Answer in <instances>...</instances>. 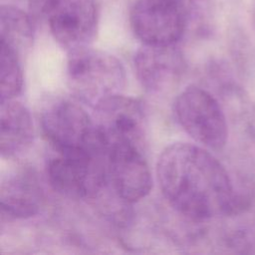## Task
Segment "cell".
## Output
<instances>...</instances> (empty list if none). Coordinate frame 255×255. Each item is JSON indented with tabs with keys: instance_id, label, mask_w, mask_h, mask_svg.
<instances>
[{
	"instance_id": "obj_13",
	"label": "cell",
	"mask_w": 255,
	"mask_h": 255,
	"mask_svg": "<svg viewBox=\"0 0 255 255\" xmlns=\"http://www.w3.org/2000/svg\"><path fill=\"white\" fill-rule=\"evenodd\" d=\"M35 22L22 9L2 4L0 7V43L8 46L20 57L32 46Z\"/></svg>"
},
{
	"instance_id": "obj_3",
	"label": "cell",
	"mask_w": 255,
	"mask_h": 255,
	"mask_svg": "<svg viewBox=\"0 0 255 255\" xmlns=\"http://www.w3.org/2000/svg\"><path fill=\"white\" fill-rule=\"evenodd\" d=\"M28 13L35 23L46 22L68 53L89 47L99 23L96 0H28Z\"/></svg>"
},
{
	"instance_id": "obj_4",
	"label": "cell",
	"mask_w": 255,
	"mask_h": 255,
	"mask_svg": "<svg viewBox=\"0 0 255 255\" xmlns=\"http://www.w3.org/2000/svg\"><path fill=\"white\" fill-rule=\"evenodd\" d=\"M40 125L45 139L57 153L84 150L106 153L96 123L75 101L57 98L49 102L41 113Z\"/></svg>"
},
{
	"instance_id": "obj_15",
	"label": "cell",
	"mask_w": 255,
	"mask_h": 255,
	"mask_svg": "<svg viewBox=\"0 0 255 255\" xmlns=\"http://www.w3.org/2000/svg\"><path fill=\"white\" fill-rule=\"evenodd\" d=\"M185 25L186 32H205L212 23V0H172Z\"/></svg>"
},
{
	"instance_id": "obj_6",
	"label": "cell",
	"mask_w": 255,
	"mask_h": 255,
	"mask_svg": "<svg viewBox=\"0 0 255 255\" xmlns=\"http://www.w3.org/2000/svg\"><path fill=\"white\" fill-rule=\"evenodd\" d=\"M173 112L182 128L203 147L220 150L225 146L226 118L210 93L196 86L186 88L176 97Z\"/></svg>"
},
{
	"instance_id": "obj_14",
	"label": "cell",
	"mask_w": 255,
	"mask_h": 255,
	"mask_svg": "<svg viewBox=\"0 0 255 255\" xmlns=\"http://www.w3.org/2000/svg\"><path fill=\"white\" fill-rule=\"evenodd\" d=\"M0 71V101L13 100L21 93L23 87L20 56L4 44H1Z\"/></svg>"
},
{
	"instance_id": "obj_5",
	"label": "cell",
	"mask_w": 255,
	"mask_h": 255,
	"mask_svg": "<svg viewBox=\"0 0 255 255\" xmlns=\"http://www.w3.org/2000/svg\"><path fill=\"white\" fill-rule=\"evenodd\" d=\"M55 190L73 198H94L108 185L107 157L101 151L57 153L47 164Z\"/></svg>"
},
{
	"instance_id": "obj_2",
	"label": "cell",
	"mask_w": 255,
	"mask_h": 255,
	"mask_svg": "<svg viewBox=\"0 0 255 255\" xmlns=\"http://www.w3.org/2000/svg\"><path fill=\"white\" fill-rule=\"evenodd\" d=\"M67 83L78 102L96 109L109 99L122 95L126 72L115 56L86 47L69 53Z\"/></svg>"
},
{
	"instance_id": "obj_7",
	"label": "cell",
	"mask_w": 255,
	"mask_h": 255,
	"mask_svg": "<svg viewBox=\"0 0 255 255\" xmlns=\"http://www.w3.org/2000/svg\"><path fill=\"white\" fill-rule=\"evenodd\" d=\"M108 185L125 203L145 197L152 186L151 174L140 146L115 142L106 147Z\"/></svg>"
},
{
	"instance_id": "obj_8",
	"label": "cell",
	"mask_w": 255,
	"mask_h": 255,
	"mask_svg": "<svg viewBox=\"0 0 255 255\" xmlns=\"http://www.w3.org/2000/svg\"><path fill=\"white\" fill-rule=\"evenodd\" d=\"M129 22L133 34L143 45L176 44L186 33L172 0H135Z\"/></svg>"
},
{
	"instance_id": "obj_1",
	"label": "cell",
	"mask_w": 255,
	"mask_h": 255,
	"mask_svg": "<svg viewBox=\"0 0 255 255\" xmlns=\"http://www.w3.org/2000/svg\"><path fill=\"white\" fill-rule=\"evenodd\" d=\"M156 174L166 200L187 218L203 221L239 208L225 167L203 146L187 142L166 146L158 157Z\"/></svg>"
},
{
	"instance_id": "obj_11",
	"label": "cell",
	"mask_w": 255,
	"mask_h": 255,
	"mask_svg": "<svg viewBox=\"0 0 255 255\" xmlns=\"http://www.w3.org/2000/svg\"><path fill=\"white\" fill-rule=\"evenodd\" d=\"M0 104V151L3 157H14L33 141L32 117L27 107L14 99Z\"/></svg>"
},
{
	"instance_id": "obj_10",
	"label": "cell",
	"mask_w": 255,
	"mask_h": 255,
	"mask_svg": "<svg viewBox=\"0 0 255 255\" xmlns=\"http://www.w3.org/2000/svg\"><path fill=\"white\" fill-rule=\"evenodd\" d=\"M134 69L141 86L151 93L172 89L185 70L182 53L172 45H143L134 56Z\"/></svg>"
},
{
	"instance_id": "obj_9",
	"label": "cell",
	"mask_w": 255,
	"mask_h": 255,
	"mask_svg": "<svg viewBox=\"0 0 255 255\" xmlns=\"http://www.w3.org/2000/svg\"><path fill=\"white\" fill-rule=\"evenodd\" d=\"M95 110V123L105 148L115 142H129L141 147L143 111L140 103L119 95L104 102Z\"/></svg>"
},
{
	"instance_id": "obj_12",
	"label": "cell",
	"mask_w": 255,
	"mask_h": 255,
	"mask_svg": "<svg viewBox=\"0 0 255 255\" xmlns=\"http://www.w3.org/2000/svg\"><path fill=\"white\" fill-rule=\"evenodd\" d=\"M42 191L31 173L19 172L3 181L0 194L2 215L27 218L38 213Z\"/></svg>"
}]
</instances>
